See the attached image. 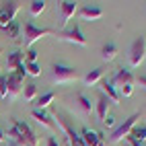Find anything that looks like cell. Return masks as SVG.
Segmentation results:
<instances>
[{"label": "cell", "instance_id": "6da1fadb", "mask_svg": "<svg viewBox=\"0 0 146 146\" xmlns=\"http://www.w3.org/2000/svg\"><path fill=\"white\" fill-rule=\"evenodd\" d=\"M50 78L54 84H70V82L80 80V72L74 66H68V64H54Z\"/></svg>", "mask_w": 146, "mask_h": 146}, {"label": "cell", "instance_id": "7a4b0ae2", "mask_svg": "<svg viewBox=\"0 0 146 146\" xmlns=\"http://www.w3.org/2000/svg\"><path fill=\"white\" fill-rule=\"evenodd\" d=\"M134 74L130 72V70H125V68H119L117 72H115V76H113V86L117 89V93H119V97H132V93H134Z\"/></svg>", "mask_w": 146, "mask_h": 146}, {"label": "cell", "instance_id": "3957f363", "mask_svg": "<svg viewBox=\"0 0 146 146\" xmlns=\"http://www.w3.org/2000/svg\"><path fill=\"white\" fill-rule=\"evenodd\" d=\"M54 33H56L54 29L37 27V25H33L31 21H29V23H25V27H23V35H21V39H23V43H25L27 47H33L35 41L43 39V37H47V35H54Z\"/></svg>", "mask_w": 146, "mask_h": 146}, {"label": "cell", "instance_id": "277c9868", "mask_svg": "<svg viewBox=\"0 0 146 146\" xmlns=\"http://www.w3.org/2000/svg\"><path fill=\"white\" fill-rule=\"evenodd\" d=\"M138 119H140V113H132L128 119H123V123H119L117 128L111 130L109 142H111V144H117V142H121L123 138H128V136L132 134V130H134V125L138 123Z\"/></svg>", "mask_w": 146, "mask_h": 146}, {"label": "cell", "instance_id": "5b68a950", "mask_svg": "<svg viewBox=\"0 0 146 146\" xmlns=\"http://www.w3.org/2000/svg\"><path fill=\"white\" fill-rule=\"evenodd\" d=\"M128 58H130V66L132 68H138L146 60V37L140 35V37H136V39L132 41Z\"/></svg>", "mask_w": 146, "mask_h": 146}, {"label": "cell", "instance_id": "8992f818", "mask_svg": "<svg viewBox=\"0 0 146 146\" xmlns=\"http://www.w3.org/2000/svg\"><path fill=\"white\" fill-rule=\"evenodd\" d=\"M56 37H58V39H62V41L74 43V45H80V47L86 45V37H84V33L80 31L78 25L66 27V29H62V31H56Z\"/></svg>", "mask_w": 146, "mask_h": 146}, {"label": "cell", "instance_id": "52a82bcc", "mask_svg": "<svg viewBox=\"0 0 146 146\" xmlns=\"http://www.w3.org/2000/svg\"><path fill=\"white\" fill-rule=\"evenodd\" d=\"M56 125L66 134L68 144H70V146H84V144H82V138H80V134H76L74 128H72V123L68 121L66 117H62L60 113H56Z\"/></svg>", "mask_w": 146, "mask_h": 146}, {"label": "cell", "instance_id": "ba28073f", "mask_svg": "<svg viewBox=\"0 0 146 146\" xmlns=\"http://www.w3.org/2000/svg\"><path fill=\"white\" fill-rule=\"evenodd\" d=\"M19 11H21V2H2L0 4V29H6L11 25Z\"/></svg>", "mask_w": 146, "mask_h": 146}, {"label": "cell", "instance_id": "9c48e42d", "mask_svg": "<svg viewBox=\"0 0 146 146\" xmlns=\"http://www.w3.org/2000/svg\"><path fill=\"white\" fill-rule=\"evenodd\" d=\"M13 125L17 128L19 136H21V146H37V136H35V132L31 128H29L27 121L13 119Z\"/></svg>", "mask_w": 146, "mask_h": 146}, {"label": "cell", "instance_id": "30bf717a", "mask_svg": "<svg viewBox=\"0 0 146 146\" xmlns=\"http://www.w3.org/2000/svg\"><path fill=\"white\" fill-rule=\"evenodd\" d=\"M58 11H60V27L66 29L68 21L78 11V2H74V0H62V2H58Z\"/></svg>", "mask_w": 146, "mask_h": 146}, {"label": "cell", "instance_id": "8fae6325", "mask_svg": "<svg viewBox=\"0 0 146 146\" xmlns=\"http://www.w3.org/2000/svg\"><path fill=\"white\" fill-rule=\"evenodd\" d=\"M23 91V80L19 78L15 72H8L6 74V99L8 101H15Z\"/></svg>", "mask_w": 146, "mask_h": 146}, {"label": "cell", "instance_id": "7c38bea8", "mask_svg": "<svg viewBox=\"0 0 146 146\" xmlns=\"http://www.w3.org/2000/svg\"><path fill=\"white\" fill-rule=\"evenodd\" d=\"M80 138H82L84 146H107V142L103 140V134L95 132V130H89V128L80 130Z\"/></svg>", "mask_w": 146, "mask_h": 146}, {"label": "cell", "instance_id": "4fadbf2b", "mask_svg": "<svg viewBox=\"0 0 146 146\" xmlns=\"http://www.w3.org/2000/svg\"><path fill=\"white\" fill-rule=\"evenodd\" d=\"M31 117L37 121V123H41L43 128L47 130H56V119H54V115H50L45 109H31Z\"/></svg>", "mask_w": 146, "mask_h": 146}, {"label": "cell", "instance_id": "5bb4252c", "mask_svg": "<svg viewBox=\"0 0 146 146\" xmlns=\"http://www.w3.org/2000/svg\"><path fill=\"white\" fill-rule=\"evenodd\" d=\"M78 15H80V19L82 21H86V23H91V21H99V19L103 17V11L99 6H91V4H84L80 11H78Z\"/></svg>", "mask_w": 146, "mask_h": 146}, {"label": "cell", "instance_id": "9a60e30c", "mask_svg": "<svg viewBox=\"0 0 146 146\" xmlns=\"http://www.w3.org/2000/svg\"><path fill=\"white\" fill-rule=\"evenodd\" d=\"M99 84H101V91L105 93V97L109 99V103H115V105H117V103L121 101V97H119L117 89L113 86V82H111V80H101Z\"/></svg>", "mask_w": 146, "mask_h": 146}, {"label": "cell", "instance_id": "2e32d148", "mask_svg": "<svg viewBox=\"0 0 146 146\" xmlns=\"http://www.w3.org/2000/svg\"><path fill=\"white\" fill-rule=\"evenodd\" d=\"M74 103H76V107L80 109L82 115H91V113H93L91 99H89V97H86L84 93H76V95H74Z\"/></svg>", "mask_w": 146, "mask_h": 146}, {"label": "cell", "instance_id": "e0dca14e", "mask_svg": "<svg viewBox=\"0 0 146 146\" xmlns=\"http://www.w3.org/2000/svg\"><path fill=\"white\" fill-rule=\"evenodd\" d=\"M117 54H119V50H117V45H115L113 41H107L101 47V58H103L105 62H113L115 58H117Z\"/></svg>", "mask_w": 146, "mask_h": 146}, {"label": "cell", "instance_id": "ac0fdd59", "mask_svg": "<svg viewBox=\"0 0 146 146\" xmlns=\"http://www.w3.org/2000/svg\"><path fill=\"white\" fill-rule=\"evenodd\" d=\"M82 80H84V84H89V86L99 84L103 80V68H93V70H89L82 76Z\"/></svg>", "mask_w": 146, "mask_h": 146}, {"label": "cell", "instance_id": "d6986e66", "mask_svg": "<svg viewBox=\"0 0 146 146\" xmlns=\"http://www.w3.org/2000/svg\"><path fill=\"white\" fill-rule=\"evenodd\" d=\"M97 115H99V119L103 121L107 115H109V99H107L105 95H99V99H97Z\"/></svg>", "mask_w": 146, "mask_h": 146}, {"label": "cell", "instance_id": "ffe728a7", "mask_svg": "<svg viewBox=\"0 0 146 146\" xmlns=\"http://www.w3.org/2000/svg\"><path fill=\"white\" fill-rule=\"evenodd\" d=\"M21 64H23V54L19 52V50H15V52H11V54L6 56V66H8V70H17Z\"/></svg>", "mask_w": 146, "mask_h": 146}, {"label": "cell", "instance_id": "44dd1931", "mask_svg": "<svg viewBox=\"0 0 146 146\" xmlns=\"http://www.w3.org/2000/svg\"><path fill=\"white\" fill-rule=\"evenodd\" d=\"M21 95H23L25 101H35V97H37V84H35V82H27V84L23 86Z\"/></svg>", "mask_w": 146, "mask_h": 146}, {"label": "cell", "instance_id": "7402d4cb", "mask_svg": "<svg viewBox=\"0 0 146 146\" xmlns=\"http://www.w3.org/2000/svg\"><path fill=\"white\" fill-rule=\"evenodd\" d=\"M45 4L47 2H43V0H33V2L29 4V13H31V17H39L45 11Z\"/></svg>", "mask_w": 146, "mask_h": 146}, {"label": "cell", "instance_id": "603a6c76", "mask_svg": "<svg viewBox=\"0 0 146 146\" xmlns=\"http://www.w3.org/2000/svg\"><path fill=\"white\" fill-rule=\"evenodd\" d=\"M54 99H56V93H54V91H50V93H45L43 97H39V99H37V103H35L37 107H35V109H45V107L50 105V103H52Z\"/></svg>", "mask_w": 146, "mask_h": 146}, {"label": "cell", "instance_id": "cb8c5ba5", "mask_svg": "<svg viewBox=\"0 0 146 146\" xmlns=\"http://www.w3.org/2000/svg\"><path fill=\"white\" fill-rule=\"evenodd\" d=\"M130 136H132L134 140H138V142H146V125H140V123H136Z\"/></svg>", "mask_w": 146, "mask_h": 146}, {"label": "cell", "instance_id": "d4e9b609", "mask_svg": "<svg viewBox=\"0 0 146 146\" xmlns=\"http://www.w3.org/2000/svg\"><path fill=\"white\" fill-rule=\"evenodd\" d=\"M4 31L8 33V37H11V39H17V37H21V27H19V23L17 21H13L11 25H8Z\"/></svg>", "mask_w": 146, "mask_h": 146}, {"label": "cell", "instance_id": "484cf974", "mask_svg": "<svg viewBox=\"0 0 146 146\" xmlns=\"http://www.w3.org/2000/svg\"><path fill=\"white\" fill-rule=\"evenodd\" d=\"M25 72L29 74V76H41V66L37 64V62H31V64H25Z\"/></svg>", "mask_w": 146, "mask_h": 146}, {"label": "cell", "instance_id": "4316f807", "mask_svg": "<svg viewBox=\"0 0 146 146\" xmlns=\"http://www.w3.org/2000/svg\"><path fill=\"white\" fill-rule=\"evenodd\" d=\"M31 62H37V50L29 47V52H27V58H25V64H31Z\"/></svg>", "mask_w": 146, "mask_h": 146}, {"label": "cell", "instance_id": "83f0119b", "mask_svg": "<svg viewBox=\"0 0 146 146\" xmlns=\"http://www.w3.org/2000/svg\"><path fill=\"white\" fill-rule=\"evenodd\" d=\"M103 125H105V128H113V125H115V117H111V115H107V117L101 121Z\"/></svg>", "mask_w": 146, "mask_h": 146}, {"label": "cell", "instance_id": "f1b7e54d", "mask_svg": "<svg viewBox=\"0 0 146 146\" xmlns=\"http://www.w3.org/2000/svg\"><path fill=\"white\" fill-rule=\"evenodd\" d=\"M45 146H62L60 142H58L54 136H50V138H47V142H45Z\"/></svg>", "mask_w": 146, "mask_h": 146}, {"label": "cell", "instance_id": "f546056e", "mask_svg": "<svg viewBox=\"0 0 146 146\" xmlns=\"http://www.w3.org/2000/svg\"><path fill=\"white\" fill-rule=\"evenodd\" d=\"M125 140H128V142H130V146H146L144 142H138V140H134V138H132V136H128V138H125Z\"/></svg>", "mask_w": 146, "mask_h": 146}, {"label": "cell", "instance_id": "4dcf8cb0", "mask_svg": "<svg viewBox=\"0 0 146 146\" xmlns=\"http://www.w3.org/2000/svg\"><path fill=\"white\" fill-rule=\"evenodd\" d=\"M138 82H140V86H144V89H146V76H140Z\"/></svg>", "mask_w": 146, "mask_h": 146}, {"label": "cell", "instance_id": "1f68e13d", "mask_svg": "<svg viewBox=\"0 0 146 146\" xmlns=\"http://www.w3.org/2000/svg\"><path fill=\"white\" fill-rule=\"evenodd\" d=\"M4 140H6V134H4L2 130H0V142H4Z\"/></svg>", "mask_w": 146, "mask_h": 146}, {"label": "cell", "instance_id": "d6a6232c", "mask_svg": "<svg viewBox=\"0 0 146 146\" xmlns=\"http://www.w3.org/2000/svg\"><path fill=\"white\" fill-rule=\"evenodd\" d=\"M0 74H2V60H0Z\"/></svg>", "mask_w": 146, "mask_h": 146}, {"label": "cell", "instance_id": "836d02e7", "mask_svg": "<svg viewBox=\"0 0 146 146\" xmlns=\"http://www.w3.org/2000/svg\"><path fill=\"white\" fill-rule=\"evenodd\" d=\"M8 146H19V144H13V142H8Z\"/></svg>", "mask_w": 146, "mask_h": 146}]
</instances>
